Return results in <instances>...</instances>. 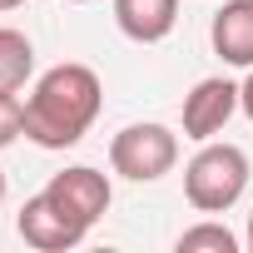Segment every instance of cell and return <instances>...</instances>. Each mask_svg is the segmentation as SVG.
I'll list each match as a JSON object with an SVG mask.
<instances>
[{
  "label": "cell",
  "instance_id": "6da1fadb",
  "mask_svg": "<svg viewBox=\"0 0 253 253\" xmlns=\"http://www.w3.org/2000/svg\"><path fill=\"white\" fill-rule=\"evenodd\" d=\"M99 104H104L99 75L80 60H65L35 75L25 94V139L40 149H75L89 134V124L99 119Z\"/></svg>",
  "mask_w": 253,
  "mask_h": 253
},
{
  "label": "cell",
  "instance_id": "7a4b0ae2",
  "mask_svg": "<svg viewBox=\"0 0 253 253\" xmlns=\"http://www.w3.org/2000/svg\"><path fill=\"white\" fill-rule=\"evenodd\" d=\"M248 189V154L238 144L204 139L199 154L184 164V199L199 213H228Z\"/></svg>",
  "mask_w": 253,
  "mask_h": 253
},
{
  "label": "cell",
  "instance_id": "3957f363",
  "mask_svg": "<svg viewBox=\"0 0 253 253\" xmlns=\"http://www.w3.org/2000/svg\"><path fill=\"white\" fill-rule=\"evenodd\" d=\"M174 164H179V134L159 119L124 124L109 139V169L129 184H159Z\"/></svg>",
  "mask_w": 253,
  "mask_h": 253
},
{
  "label": "cell",
  "instance_id": "277c9868",
  "mask_svg": "<svg viewBox=\"0 0 253 253\" xmlns=\"http://www.w3.org/2000/svg\"><path fill=\"white\" fill-rule=\"evenodd\" d=\"M45 194H50V199H55L80 228H94V223L109 213V204H114L109 174H99V169H89V164H70V169L50 174Z\"/></svg>",
  "mask_w": 253,
  "mask_h": 253
},
{
  "label": "cell",
  "instance_id": "5b68a950",
  "mask_svg": "<svg viewBox=\"0 0 253 253\" xmlns=\"http://www.w3.org/2000/svg\"><path fill=\"white\" fill-rule=\"evenodd\" d=\"M15 233L35 248V253H70V248H80L84 243V233L89 228H80L45 189L35 194V199H25L20 204V213H15Z\"/></svg>",
  "mask_w": 253,
  "mask_h": 253
},
{
  "label": "cell",
  "instance_id": "8992f818",
  "mask_svg": "<svg viewBox=\"0 0 253 253\" xmlns=\"http://www.w3.org/2000/svg\"><path fill=\"white\" fill-rule=\"evenodd\" d=\"M238 114V84L223 80V75H209L199 80L189 94H184V139L204 144L213 134H223V124Z\"/></svg>",
  "mask_w": 253,
  "mask_h": 253
},
{
  "label": "cell",
  "instance_id": "52a82bcc",
  "mask_svg": "<svg viewBox=\"0 0 253 253\" xmlns=\"http://www.w3.org/2000/svg\"><path fill=\"white\" fill-rule=\"evenodd\" d=\"M209 45L223 65L253 70V0H223L209 25Z\"/></svg>",
  "mask_w": 253,
  "mask_h": 253
},
{
  "label": "cell",
  "instance_id": "ba28073f",
  "mask_svg": "<svg viewBox=\"0 0 253 253\" xmlns=\"http://www.w3.org/2000/svg\"><path fill=\"white\" fill-rule=\"evenodd\" d=\"M114 25L134 45H159L179 25V0H114Z\"/></svg>",
  "mask_w": 253,
  "mask_h": 253
},
{
  "label": "cell",
  "instance_id": "9c48e42d",
  "mask_svg": "<svg viewBox=\"0 0 253 253\" xmlns=\"http://www.w3.org/2000/svg\"><path fill=\"white\" fill-rule=\"evenodd\" d=\"M35 80V45L25 30L0 25V89H25Z\"/></svg>",
  "mask_w": 253,
  "mask_h": 253
},
{
  "label": "cell",
  "instance_id": "30bf717a",
  "mask_svg": "<svg viewBox=\"0 0 253 253\" xmlns=\"http://www.w3.org/2000/svg\"><path fill=\"white\" fill-rule=\"evenodd\" d=\"M238 233H228L223 223H213V218H204V223H194V228H184L179 233V253H238Z\"/></svg>",
  "mask_w": 253,
  "mask_h": 253
},
{
  "label": "cell",
  "instance_id": "8fae6325",
  "mask_svg": "<svg viewBox=\"0 0 253 253\" xmlns=\"http://www.w3.org/2000/svg\"><path fill=\"white\" fill-rule=\"evenodd\" d=\"M25 134V99H15V89H0V149H10Z\"/></svg>",
  "mask_w": 253,
  "mask_h": 253
},
{
  "label": "cell",
  "instance_id": "7c38bea8",
  "mask_svg": "<svg viewBox=\"0 0 253 253\" xmlns=\"http://www.w3.org/2000/svg\"><path fill=\"white\" fill-rule=\"evenodd\" d=\"M238 109L248 114V124H253V70L243 75V84H238Z\"/></svg>",
  "mask_w": 253,
  "mask_h": 253
},
{
  "label": "cell",
  "instance_id": "4fadbf2b",
  "mask_svg": "<svg viewBox=\"0 0 253 253\" xmlns=\"http://www.w3.org/2000/svg\"><path fill=\"white\" fill-rule=\"evenodd\" d=\"M243 243H248V253H253V209H248V228H243Z\"/></svg>",
  "mask_w": 253,
  "mask_h": 253
},
{
  "label": "cell",
  "instance_id": "5bb4252c",
  "mask_svg": "<svg viewBox=\"0 0 253 253\" xmlns=\"http://www.w3.org/2000/svg\"><path fill=\"white\" fill-rule=\"evenodd\" d=\"M25 5V0H0V10H20Z\"/></svg>",
  "mask_w": 253,
  "mask_h": 253
},
{
  "label": "cell",
  "instance_id": "9a60e30c",
  "mask_svg": "<svg viewBox=\"0 0 253 253\" xmlns=\"http://www.w3.org/2000/svg\"><path fill=\"white\" fill-rule=\"evenodd\" d=\"M0 204H5V169H0Z\"/></svg>",
  "mask_w": 253,
  "mask_h": 253
},
{
  "label": "cell",
  "instance_id": "2e32d148",
  "mask_svg": "<svg viewBox=\"0 0 253 253\" xmlns=\"http://www.w3.org/2000/svg\"><path fill=\"white\" fill-rule=\"evenodd\" d=\"M65 5H84V0H65Z\"/></svg>",
  "mask_w": 253,
  "mask_h": 253
}]
</instances>
